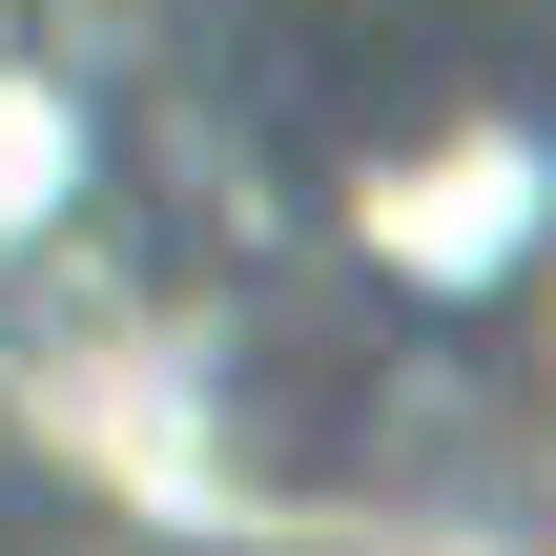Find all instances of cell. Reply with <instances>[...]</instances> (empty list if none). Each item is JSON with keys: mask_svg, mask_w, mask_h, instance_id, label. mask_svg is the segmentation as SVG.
<instances>
[{"mask_svg": "<svg viewBox=\"0 0 556 556\" xmlns=\"http://www.w3.org/2000/svg\"><path fill=\"white\" fill-rule=\"evenodd\" d=\"M41 454L248 556H556V0H103Z\"/></svg>", "mask_w": 556, "mask_h": 556, "instance_id": "obj_1", "label": "cell"}]
</instances>
